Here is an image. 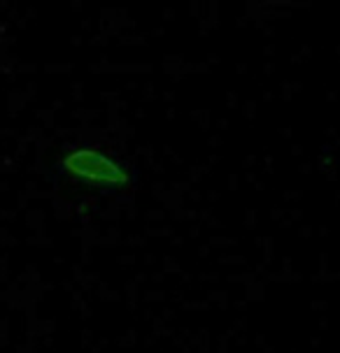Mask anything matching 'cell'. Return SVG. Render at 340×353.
I'll return each instance as SVG.
<instances>
[{
	"label": "cell",
	"instance_id": "1",
	"mask_svg": "<svg viewBox=\"0 0 340 353\" xmlns=\"http://www.w3.org/2000/svg\"><path fill=\"white\" fill-rule=\"evenodd\" d=\"M61 170L82 184L96 186L108 193L124 191L138 181L135 168L129 161L117 159V156L93 147H79L66 154L61 161Z\"/></svg>",
	"mask_w": 340,
	"mask_h": 353
}]
</instances>
